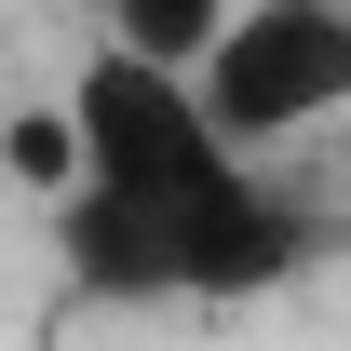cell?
<instances>
[{
    "label": "cell",
    "mask_w": 351,
    "mask_h": 351,
    "mask_svg": "<svg viewBox=\"0 0 351 351\" xmlns=\"http://www.w3.org/2000/svg\"><path fill=\"white\" fill-rule=\"evenodd\" d=\"M54 108H68V189L41 217H54V257L95 298H257L311 257L298 203L257 176V149L217 135L189 68L82 41Z\"/></svg>",
    "instance_id": "6da1fadb"
},
{
    "label": "cell",
    "mask_w": 351,
    "mask_h": 351,
    "mask_svg": "<svg viewBox=\"0 0 351 351\" xmlns=\"http://www.w3.org/2000/svg\"><path fill=\"white\" fill-rule=\"evenodd\" d=\"M189 95L217 108L230 149H311V135L351 122V0H230V27L203 41Z\"/></svg>",
    "instance_id": "7a4b0ae2"
},
{
    "label": "cell",
    "mask_w": 351,
    "mask_h": 351,
    "mask_svg": "<svg viewBox=\"0 0 351 351\" xmlns=\"http://www.w3.org/2000/svg\"><path fill=\"white\" fill-rule=\"evenodd\" d=\"M217 27H230V0H95V41L149 54V68H203Z\"/></svg>",
    "instance_id": "3957f363"
}]
</instances>
